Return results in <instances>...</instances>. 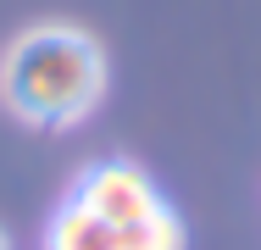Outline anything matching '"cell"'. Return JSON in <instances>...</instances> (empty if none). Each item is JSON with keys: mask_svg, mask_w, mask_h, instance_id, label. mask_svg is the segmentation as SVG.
<instances>
[{"mask_svg": "<svg viewBox=\"0 0 261 250\" xmlns=\"http://www.w3.org/2000/svg\"><path fill=\"white\" fill-rule=\"evenodd\" d=\"M45 250H122V234L111 222H100L89 206L61 200L56 217L45 222Z\"/></svg>", "mask_w": 261, "mask_h": 250, "instance_id": "cell-3", "label": "cell"}, {"mask_svg": "<svg viewBox=\"0 0 261 250\" xmlns=\"http://www.w3.org/2000/svg\"><path fill=\"white\" fill-rule=\"evenodd\" d=\"M72 200H78V206H89V211H95L100 222H111V228H134L139 217H150V211L161 206L150 172H145V167H134V161H122V156L95 161V167L78 178Z\"/></svg>", "mask_w": 261, "mask_h": 250, "instance_id": "cell-2", "label": "cell"}, {"mask_svg": "<svg viewBox=\"0 0 261 250\" xmlns=\"http://www.w3.org/2000/svg\"><path fill=\"white\" fill-rule=\"evenodd\" d=\"M0 250H11V239H6V234H0Z\"/></svg>", "mask_w": 261, "mask_h": 250, "instance_id": "cell-5", "label": "cell"}, {"mask_svg": "<svg viewBox=\"0 0 261 250\" xmlns=\"http://www.w3.org/2000/svg\"><path fill=\"white\" fill-rule=\"evenodd\" d=\"M106 100V50L78 22H34L0 50V106L28 128H78Z\"/></svg>", "mask_w": 261, "mask_h": 250, "instance_id": "cell-1", "label": "cell"}, {"mask_svg": "<svg viewBox=\"0 0 261 250\" xmlns=\"http://www.w3.org/2000/svg\"><path fill=\"white\" fill-rule=\"evenodd\" d=\"M122 250H184V222L172 206H156L150 217H139L134 228H117Z\"/></svg>", "mask_w": 261, "mask_h": 250, "instance_id": "cell-4", "label": "cell"}]
</instances>
